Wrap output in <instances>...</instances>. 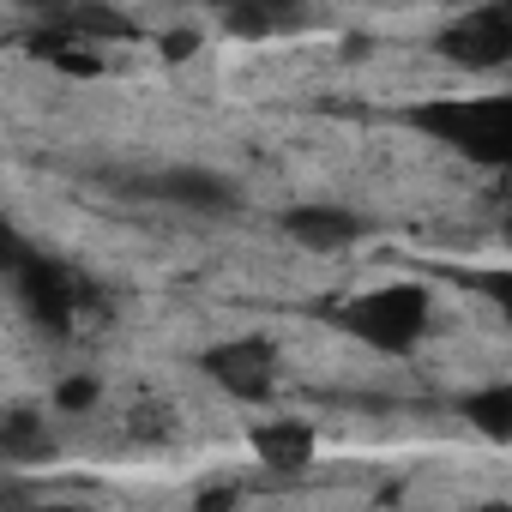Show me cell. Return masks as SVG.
<instances>
[{
  "label": "cell",
  "instance_id": "1",
  "mask_svg": "<svg viewBox=\"0 0 512 512\" xmlns=\"http://www.w3.org/2000/svg\"><path fill=\"white\" fill-rule=\"evenodd\" d=\"M145 193L163 199V205H175V211H193V217H229V211L241 205V193H235L229 175H217V169H193V163L151 175Z\"/></svg>",
  "mask_w": 512,
  "mask_h": 512
},
{
  "label": "cell",
  "instance_id": "2",
  "mask_svg": "<svg viewBox=\"0 0 512 512\" xmlns=\"http://www.w3.org/2000/svg\"><path fill=\"white\" fill-rule=\"evenodd\" d=\"M284 235L302 253H344L368 235V217L350 205H290L284 211Z\"/></svg>",
  "mask_w": 512,
  "mask_h": 512
},
{
  "label": "cell",
  "instance_id": "3",
  "mask_svg": "<svg viewBox=\"0 0 512 512\" xmlns=\"http://www.w3.org/2000/svg\"><path fill=\"white\" fill-rule=\"evenodd\" d=\"M205 368H211L229 392L260 398V392H272V368H278V356H272V344H260V338H229L223 350L205 356Z\"/></svg>",
  "mask_w": 512,
  "mask_h": 512
},
{
  "label": "cell",
  "instance_id": "4",
  "mask_svg": "<svg viewBox=\"0 0 512 512\" xmlns=\"http://www.w3.org/2000/svg\"><path fill=\"white\" fill-rule=\"evenodd\" d=\"M0 452H7V464H37L49 458V410H31V404H13L7 422H0Z\"/></svg>",
  "mask_w": 512,
  "mask_h": 512
},
{
  "label": "cell",
  "instance_id": "5",
  "mask_svg": "<svg viewBox=\"0 0 512 512\" xmlns=\"http://www.w3.org/2000/svg\"><path fill=\"white\" fill-rule=\"evenodd\" d=\"M97 404H103V380L97 374H67V380L49 386V410H61V416H85Z\"/></svg>",
  "mask_w": 512,
  "mask_h": 512
},
{
  "label": "cell",
  "instance_id": "6",
  "mask_svg": "<svg viewBox=\"0 0 512 512\" xmlns=\"http://www.w3.org/2000/svg\"><path fill=\"white\" fill-rule=\"evenodd\" d=\"M253 446H260L278 470H290V464L308 458V428H260V434H253Z\"/></svg>",
  "mask_w": 512,
  "mask_h": 512
},
{
  "label": "cell",
  "instance_id": "7",
  "mask_svg": "<svg viewBox=\"0 0 512 512\" xmlns=\"http://www.w3.org/2000/svg\"><path fill=\"white\" fill-rule=\"evenodd\" d=\"M476 512H512V506H506V500H482Z\"/></svg>",
  "mask_w": 512,
  "mask_h": 512
}]
</instances>
